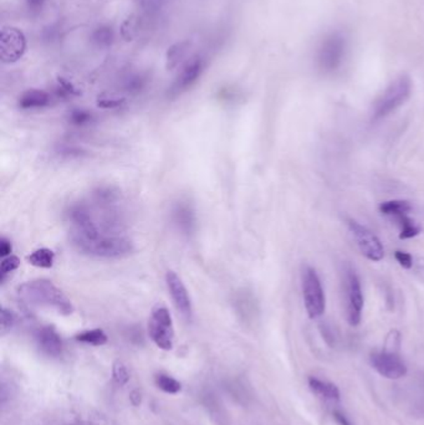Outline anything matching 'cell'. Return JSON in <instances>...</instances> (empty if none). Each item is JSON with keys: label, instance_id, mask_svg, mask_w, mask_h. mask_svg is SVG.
Returning <instances> with one entry per match:
<instances>
[{"label": "cell", "instance_id": "cell-1", "mask_svg": "<svg viewBox=\"0 0 424 425\" xmlns=\"http://www.w3.org/2000/svg\"><path fill=\"white\" fill-rule=\"evenodd\" d=\"M18 295L25 302L55 309L62 315H71L74 306L59 287L46 279L24 282L18 287Z\"/></svg>", "mask_w": 424, "mask_h": 425}, {"label": "cell", "instance_id": "cell-2", "mask_svg": "<svg viewBox=\"0 0 424 425\" xmlns=\"http://www.w3.org/2000/svg\"><path fill=\"white\" fill-rule=\"evenodd\" d=\"M74 245L83 254L90 255L94 258L102 259H118L127 255L132 254L135 246L133 243L123 237H107L100 235L94 240L72 239Z\"/></svg>", "mask_w": 424, "mask_h": 425}, {"label": "cell", "instance_id": "cell-3", "mask_svg": "<svg viewBox=\"0 0 424 425\" xmlns=\"http://www.w3.org/2000/svg\"><path fill=\"white\" fill-rule=\"evenodd\" d=\"M412 83L407 76H401L385 90L376 101L372 112L374 121H380L385 117L390 116L392 112L401 107L411 96Z\"/></svg>", "mask_w": 424, "mask_h": 425}, {"label": "cell", "instance_id": "cell-4", "mask_svg": "<svg viewBox=\"0 0 424 425\" xmlns=\"http://www.w3.org/2000/svg\"><path fill=\"white\" fill-rule=\"evenodd\" d=\"M149 333L154 344L160 349L170 351L175 343L173 321L168 309L163 305H157L151 314Z\"/></svg>", "mask_w": 424, "mask_h": 425}, {"label": "cell", "instance_id": "cell-5", "mask_svg": "<svg viewBox=\"0 0 424 425\" xmlns=\"http://www.w3.org/2000/svg\"><path fill=\"white\" fill-rule=\"evenodd\" d=\"M303 293L305 307L310 319H317L325 312V293L319 275L313 267H306L303 270Z\"/></svg>", "mask_w": 424, "mask_h": 425}, {"label": "cell", "instance_id": "cell-6", "mask_svg": "<svg viewBox=\"0 0 424 425\" xmlns=\"http://www.w3.org/2000/svg\"><path fill=\"white\" fill-rule=\"evenodd\" d=\"M346 39L341 33H331L322 40L317 51V62L321 70L335 71L345 57Z\"/></svg>", "mask_w": 424, "mask_h": 425}, {"label": "cell", "instance_id": "cell-7", "mask_svg": "<svg viewBox=\"0 0 424 425\" xmlns=\"http://www.w3.org/2000/svg\"><path fill=\"white\" fill-rule=\"evenodd\" d=\"M27 50V39L20 29L4 27L0 33V59L4 64L20 60Z\"/></svg>", "mask_w": 424, "mask_h": 425}, {"label": "cell", "instance_id": "cell-8", "mask_svg": "<svg viewBox=\"0 0 424 425\" xmlns=\"http://www.w3.org/2000/svg\"><path fill=\"white\" fill-rule=\"evenodd\" d=\"M345 291H346L347 320L351 326H357L362 317L364 295H362L360 279L353 270H347L345 277Z\"/></svg>", "mask_w": 424, "mask_h": 425}, {"label": "cell", "instance_id": "cell-9", "mask_svg": "<svg viewBox=\"0 0 424 425\" xmlns=\"http://www.w3.org/2000/svg\"><path fill=\"white\" fill-rule=\"evenodd\" d=\"M348 227L357 242L361 253L367 259L371 261H380L383 259L385 249L382 246L380 239L376 237L374 232L355 221H348Z\"/></svg>", "mask_w": 424, "mask_h": 425}, {"label": "cell", "instance_id": "cell-10", "mask_svg": "<svg viewBox=\"0 0 424 425\" xmlns=\"http://www.w3.org/2000/svg\"><path fill=\"white\" fill-rule=\"evenodd\" d=\"M371 365L381 376L399 379L407 375V365L401 357L391 352H376L371 356Z\"/></svg>", "mask_w": 424, "mask_h": 425}, {"label": "cell", "instance_id": "cell-11", "mask_svg": "<svg viewBox=\"0 0 424 425\" xmlns=\"http://www.w3.org/2000/svg\"><path fill=\"white\" fill-rule=\"evenodd\" d=\"M165 284L171 295L173 304L176 305L177 309L184 317L191 319L193 315V305L187 287L182 281V279L177 275L175 271H168L165 274Z\"/></svg>", "mask_w": 424, "mask_h": 425}, {"label": "cell", "instance_id": "cell-12", "mask_svg": "<svg viewBox=\"0 0 424 425\" xmlns=\"http://www.w3.org/2000/svg\"><path fill=\"white\" fill-rule=\"evenodd\" d=\"M204 67H205V62L199 56L193 57L188 61L187 64L183 67L181 72L178 74L176 81L172 85L171 94H182L184 91H187L189 88H192L193 85L197 83L199 78L202 76Z\"/></svg>", "mask_w": 424, "mask_h": 425}, {"label": "cell", "instance_id": "cell-13", "mask_svg": "<svg viewBox=\"0 0 424 425\" xmlns=\"http://www.w3.org/2000/svg\"><path fill=\"white\" fill-rule=\"evenodd\" d=\"M172 219L177 229L184 235H192L197 229L196 210L188 202H178L172 210Z\"/></svg>", "mask_w": 424, "mask_h": 425}, {"label": "cell", "instance_id": "cell-14", "mask_svg": "<svg viewBox=\"0 0 424 425\" xmlns=\"http://www.w3.org/2000/svg\"><path fill=\"white\" fill-rule=\"evenodd\" d=\"M36 343L40 351L49 357H59L62 354V340L53 326H44L38 330Z\"/></svg>", "mask_w": 424, "mask_h": 425}, {"label": "cell", "instance_id": "cell-15", "mask_svg": "<svg viewBox=\"0 0 424 425\" xmlns=\"http://www.w3.org/2000/svg\"><path fill=\"white\" fill-rule=\"evenodd\" d=\"M51 96L44 90H28L20 96L19 107L22 110H34L43 109L50 105Z\"/></svg>", "mask_w": 424, "mask_h": 425}, {"label": "cell", "instance_id": "cell-16", "mask_svg": "<svg viewBox=\"0 0 424 425\" xmlns=\"http://www.w3.org/2000/svg\"><path fill=\"white\" fill-rule=\"evenodd\" d=\"M308 386L317 397L325 400L336 402L340 399V391L335 384L329 382L321 381L319 378L310 377L308 378Z\"/></svg>", "mask_w": 424, "mask_h": 425}, {"label": "cell", "instance_id": "cell-17", "mask_svg": "<svg viewBox=\"0 0 424 425\" xmlns=\"http://www.w3.org/2000/svg\"><path fill=\"white\" fill-rule=\"evenodd\" d=\"M189 48H191L189 41H181V43L172 45L171 48L167 51V55H165V67H167V69L173 70L177 67H179V64L187 56Z\"/></svg>", "mask_w": 424, "mask_h": 425}, {"label": "cell", "instance_id": "cell-18", "mask_svg": "<svg viewBox=\"0 0 424 425\" xmlns=\"http://www.w3.org/2000/svg\"><path fill=\"white\" fill-rule=\"evenodd\" d=\"M29 264L40 269H51L55 263V253L49 248H40L29 255Z\"/></svg>", "mask_w": 424, "mask_h": 425}, {"label": "cell", "instance_id": "cell-19", "mask_svg": "<svg viewBox=\"0 0 424 425\" xmlns=\"http://www.w3.org/2000/svg\"><path fill=\"white\" fill-rule=\"evenodd\" d=\"M114 40H115V33L114 29L109 25H101L99 28L95 29L94 33L91 35V41L100 49L110 48L111 45L114 44Z\"/></svg>", "mask_w": 424, "mask_h": 425}, {"label": "cell", "instance_id": "cell-20", "mask_svg": "<svg viewBox=\"0 0 424 425\" xmlns=\"http://www.w3.org/2000/svg\"><path fill=\"white\" fill-rule=\"evenodd\" d=\"M381 213L385 216H407L412 210V205L406 200H390L382 203L380 207Z\"/></svg>", "mask_w": 424, "mask_h": 425}, {"label": "cell", "instance_id": "cell-21", "mask_svg": "<svg viewBox=\"0 0 424 425\" xmlns=\"http://www.w3.org/2000/svg\"><path fill=\"white\" fill-rule=\"evenodd\" d=\"M77 342L85 343V344H90V346H104L105 343H107V335H106L104 330L101 328H94V330H88V331H83L81 333L76 335Z\"/></svg>", "mask_w": 424, "mask_h": 425}, {"label": "cell", "instance_id": "cell-22", "mask_svg": "<svg viewBox=\"0 0 424 425\" xmlns=\"http://www.w3.org/2000/svg\"><path fill=\"white\" fill-rule=\"evenodd\" d=\"M156 382V386L160 388V391H163L165 393H170V394H176L182 389L181 383L177 381L176 378L165 375V373H160L157 375L154 378Z\"/></svg>", "mask_w": 424, "mask_h": 425}, {"label": "cell", "instance_id": "cell-23", "mask_svg": "<svg viewBox=\"0 0 424 425\" xmlns=\"http://www.w3.org/2000/svg\"><path fill=\"white\" fill-rule=\"evenodd\" d=\"M94 197L96 203L101 205L114 204L120 198L118 192L112 187H101L95 192Z\"/></svg>", "mask_w": 424, "mask_h": 425}, {"label": "cell", "instance_id": "cell-24", "mask_svg": "<svg viewBox=\"0 0 424 425\" xmlns=\"http://www.w3.org/2000/svg\"><path fill=\"white\" fill-rule=\"evenodd\" d=\"M95 117L90 111L81 110V109H76V110H72L70 112V116H69V121L74 126L77 127H83V126H88L90 123L94 122Z\"/></svg>", "mask_w": 424, "mask_h": 425}, {"label": "cell", "instance_id": "cell-25", "mask_svg": "<svg viewBox=\"0 0 424 425\" xmlns=\"http://www.w3.org/2000/svg\"><path fill=\"white\" fill-rule=\"evenodd\" d=\"M397 221H398V224L401 227V234H399L401 239H411V237H417L420 232L419 228L414 224L413 221L408 218V214L407 216H398Z\"/></svg>", "mask_w": 424, "mask_h": 425}, {"label": "cell", "instance_id": "cell-26", "mask_svg": "<svg viewBox=\"0 0 424 425\" xmlns=\"http://www.w3.org/2000/svg\"><path fill=\"white\" fill-rule=\"evenodd\" d=\"M19 265H20V259L15 255L3 258L1 265H0V281H6V277L11 275L13 271L17 270Z\"/></svg>", "mask_w": 424, "mask_h": 425}, {"label": "cell", "instance_id": "cell-27", "mask_svg": "<svg viewBox=\"0 0 424 425\" xmlns=\"http://www.w3.org/2000/svg\"><path fill=\"white\" fill-rule=\"evenodd\" d=\"M57 83H57V89H56L57 96H61V97H71V96L80 95L76 88L70 81H67V78H59Z\"/></svg>", "mask_w": 424, "mask_h": 425}, {"label": "cell", "instance_id": "cell-28", "mask_svg": "<svg viewBox=\"0 0 424 425\" xmlns=\"http://www.w3.org/2000/svg\"><path fill=\"white\" fill-rule=\"evenodd\" d=\"M112 375H114V379L118 386H125L127 382L130 381V373L127 370L126 365H123L122 362H115L114 368H112Z\"/></svg>", "mask_w": 424, "mask_h": 425}, {"label": "cell", "instance_id": "cell-29", "mask_svg": "<svg viewBox=\"0 0 424 425\" xmlns=\"http://www.w3.org/2000/svg\"><path fill=\"white\" fill-rule=\"evenodd\" d=\"M14 323H15V315L13 314V311L6 309V307H1V332H3V335L11 331Z\"/></svg>", "mask_w": 424, "mask_h": 425}, {"label": "cell", "instance_id": "cell-30", "mask_svg": "<svg viewBox=\"0 0 424 425\" xmlns=\"http://www.w3.org/2000/svg\"><path fill=\"white\" fill-rule=\"evenodd\" d=\"M138 6H141L147 13H157L165 4V0H136Z\"/></svg>", "mask_w": 424, "mask_h": 425}, {"label": "cell", "instance_id": "cell-31", "mask_svg": "<svg viewBox=\"0 0 424 425\" xmlns=\"http://www.w3.org/2000/svg\"><path fill=\"white\" fill-rule=\"evenodd\" d=\"M125 99L122 97H109V96H101L97 99V105L101 109H116L123 105Z\"/></svg>", "mask_w": 424, "mask_h": 425}, {"label": "cell", "instance_id": "cell-32", "mask_svg": "<svg viewBox=\"0 0 424 425\" xmlns=\"http://www.w3.org/2000/svg\"><path fill=\"white\" fill-rule=\"evenodd\" d=\"M397 261L401 264V266H403L404 269H411L412 266H413V259H412V256L408 254V253H404V251H401V250H397L396 254Z\"/></svg>", "mask_w": 424, "mask_h": 425}, {"label": "cell", "instance_id": "cell-33", "mask_svg": "<svg viewBox=\"0 0 424 425\" xmlns=\"http://www.w3.org/2000/svg\"><path fill=\"white\" fill-rule=\"evenodd\" d=\"M11 251H13V245H11V240H8L6 237H1V240H0V255H1V258L11 256Z\"/></svg>", "mask_w": 424, "mask_h": 425}, {"label": "cell", "instance_id": "cell-34", "mask_svg": "<svg viewBox=\"0 0 424 425\" xmlns=\"http://www.w3.org/2000/svg\"><path fill=\"white\" fill-rule=\"evenodd\" d=\"M144 78L141 76H133V78H130V81L127 83V89L130 91H138V90L144 88Z\"/></svg>", "mask_w": 424, "mask_h": 425}, {"label": "cell", "instance_id": "cell-35", "mask_svg": "<svg viewBox=\"0 0 424 425\" xmlns=\"http://www.w3.org/2000/svg\"><path fill=\"white\" fill-rule=\"evenodd\" d=\"M59 153L62 155H67V157H80L81 155V149L76 148V147H69V146H64L59 149Z\"/></svg>", "mask_w": 424, "mask_h": 425}, {"label": "cell", "instance_id": "cell-36", "mask_svg": "<svg viewBox=\"0 0 424 425\" xmlns=\"http://www.w3.org/2000/svg\"><path fill=\"white\" fill-rule=\"evenodd\" d=\"M46 0H25L27 6L32 11H40L44 6Z\"/></svg>", "mask_w": 424, "mask_h": 425}, {"label": "cell", "instance_id": "cell-37", "mask_svg": "<svg viewBox=\"0 0 424 425\" xmlns=\"http://www.w3.org/2000/svg\"><path fill=\"white\" fill-rule=\"evenodd\" d=\"M334 418L338 425H353L350 423V420L347 419L346 415L342 414L341 412H338V410L334 412Z\"/></svg>", "mask_w": 424, "mask_h": 425}, {"label": "cell", "instance_id": "cell-38", "mask_svg": "<svg viewBox=\"0 0 424 425\" xmlns=\"http://www.w3.org/2000/svg\"><path fill=\"white\" fill-rule=\"evenodd\" d=\"M130 399H131V403H132L133 405H136V407H137V405H139V404H141V402H142V397H141V393L138 392V391H133V392L131 393V397H130Z\"/></svg>", "mask_w": 424, "mask_h": 425}, {"label": "cell", "instance_id": "cell-39", "mask_svg": "<svg viewBox=\"0 0 424 425\" xmlns=\"http://www.w3.org/2000/svg\"><path fill=\"white\" fill-rule=\"evenodd\" d=\"M71 425H83V424H71Z\"/></svg>", "mask_w": 424, "mask_h": 425}]
</instances>
